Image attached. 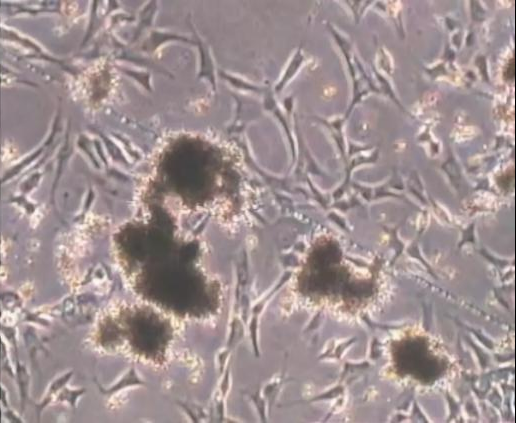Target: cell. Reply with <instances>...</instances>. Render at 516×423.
Segmentation results:
<instances>
[{
	"mask_svg": "<svg viewBox=\"0 0 516 423\" xmlns=\"http://www.w3.org/2000/svg\"><path fill=\"white\" fill-rule=\"evenodd\" d=\"M396 365L403 373L427 382L442 372L441 361L428 350L425 340L419 338L404 340L394 349Z\"/></svg>",
	"mask_w": 516,
	"mask_h": 423,
	"instance_id": "obj_1",
	"label": "cell"
}]
</instances>
